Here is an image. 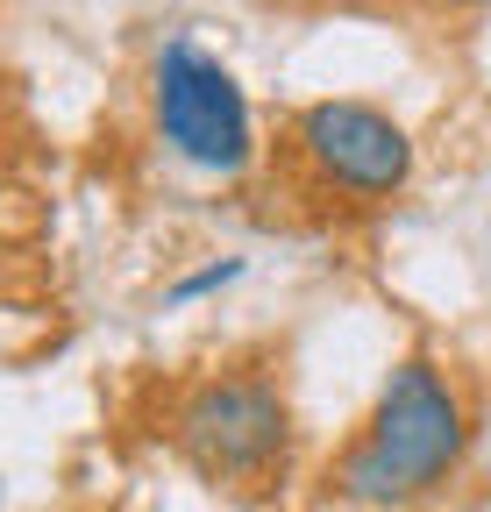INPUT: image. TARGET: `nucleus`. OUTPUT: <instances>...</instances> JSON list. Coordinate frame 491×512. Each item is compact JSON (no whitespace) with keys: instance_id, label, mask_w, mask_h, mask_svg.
<instances>
[{"instance_id":"f257e3e1","label":"nucleus","mask_w":491,"mask_h":512,"mask_svg":"<svg viewBox=\"0 0 491 512\" xmlns=\"http://www.w3.org/2000/svg\"><path fill=\"white\" fill-rule=\"evenodd\" d=\"M470 434H477V420H470L456 370L435 349H406L385 370L349 448L328 463V498L356 505V512H406L456 484Z\"/></svg>"},{"instance_id":"f03ea898","label":"nucleus","mask_w":491,"mask_h":512,"mask_svg":"<svg viewBox=\"0 0 491 512\" xmlns=\"http://www.w3.org/2000/svg\"><path fill=\"white\" fill-rule=\"evenodd\" d=\"M164 434L200 484L235 491V498H264L292 470V392H285V363L271 356H228L200 370L186 392L171 399Z\"/></svg>"},{"instance_id":"7ed1b4c3","label":"nucleus","mask_w":491,"mask_h":512,"mask_svg":"<svg viewBox=\"0 0 491 512\" xmlns=\"http://www.w3.org/2000/svg\"><path fill=\"white\" fill-rule=\"evenodd\" d=\"M143 93H150V136L164 143L171 164L221 178V185L257 164V107L242 93L235 64L221 50H207L200 36H186V29L164 36L150 50Z\"/></svg>"},{"instance_id":"20e7f679","label":"nucleus","mask_w":491,"mask_h":512,"mask_svg":"<svg viewBox=\"0 0 491 512\" xmlns=\"http://www.w3.org/2000/svg\"><path fill=\"white\" fill-rule=\"evenodd\" d=\"M292 150H299L306 178H314L328 200H349V207H385L413 185L406 121L385 114L378 100H356V93L306 100L292 114Z\"/></svg>"},{"instance_id":"39448f33","label":"nucleus","mask_w":491,"mask_h":512,"mask_svg":"<svg viewBox=\"0 0 491 512\" xmlns=\"http://www.w3.org/2000/svg\"><path fill=\"white\" fill-rule=\"evenodd\" d=\"M242 256H207L200 271H178L171 285H164V306H200V299H214V292H228V285H242Z\"/></svg>"},{"instance_id":"423d86ee","label":"nucleus","mask_w":491,"mask_h":512,"mask_svg":"<svg viewBox=\"0 0 491 512\" xmlns=\"http://www.w3.org/2000/svg\"><path fill=\"white\" fill-rule=\"evenodd\" d=\"M413 8H427V15H484L491 0H413Z\"/></svg>"}]
</instances>
